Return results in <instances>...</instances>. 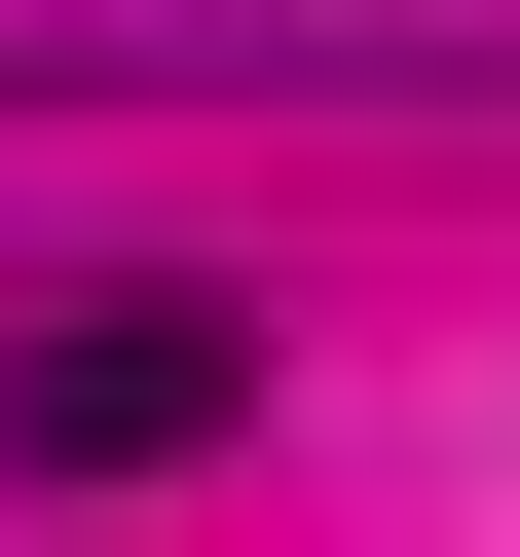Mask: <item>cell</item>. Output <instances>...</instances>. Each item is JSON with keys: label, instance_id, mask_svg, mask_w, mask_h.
<instances>
[{"label": "cell", "instance_id": "obj_1", "mask_svg": "<svg viewBox=\"0 0 520 557\" xmlns=\"http://www.w3.org/2000/svg\"><path fill=\"white\" fill-rule=\"evenodd\" d=\"M186 446H260V335L223 298H75V335H0V483H186Z\"/></svg>", "mask_w": 520, "mask_h": 557}]
</instances>
